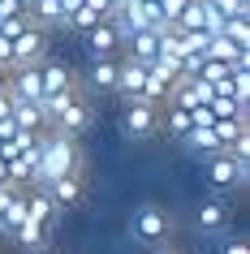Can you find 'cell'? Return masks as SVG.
Here are the masks:
<instances>
[{
  "instance_id": "obj_24",
  "label": "cell",
  "mask_w": 250,
  "mask_h": 254,
  "mask_svg": "<svg viewBox=\"0 0 250 254\" xmlns=\"http://www.w3.org/2000/svg\"><path fill=\"white\" fill-rule=\"evenodd\" d=\"M0 186H9V160L0 155Z\"/></svg>"
},
{
  "instance_id": "obj_1",
  "label": "cell",
  "mask_w": 250,
  "mask_h": 254,
  "mask_svg": "<svg viewBox=\"0 0 250 254\" xmlns=\"http://www.w3.org/2000/svg\"><path fill=\"white\" fill-rule=\"evenodd\" d=\"M56 177H82V147L78 138H65L56 129L39 134V168H35V186H48Z\"/></svg>"
},
{
  "instance_id": "obj_20",
  "label": "cell",
  "mask_w": 250,
  "mask_h": 254,
  "mask_svg": "<svg viewBox=\"0 0 250 254\" xmlns=\"http://www.w3.org/2000/svg\"><path fill=\"white\" fill-rule=\"evenodd\" d=\"M26 13V4L22 0H0V22H9V17H22Z\"/></svg>"
},
{
  "instance_id": "obj_12",
  "label": "cell",
  "mask_w": 250,
  "mask_h": 254,
  "mask_svg": "<svg viewBox=\"0 0 250 254\" xmlns=\"http://www.w3.org/2000/svg\"><path fill=\"white\" fill-rule=\"evenodd\" d=\"M121 56H130V61H138V65H156V56H160V35L156 30H138L130 43H125V52Z\"/></svg>"
},
{
  "instance_id": "obj_4",
  "label": "cell",
  "mask_w": 250,
  "mask_h": 254,
  "mask_svg": "<svg viewBox=\"0 0 250 254\" xmlns=\"http://www.w3.org/2000/svg\"><path fill=\"white\" fill-rule=\"evenodd\" d=\"M130 237L143 241V246H156V241L168 237V215L160 211L156 202H143L138 211L130 215Z\"/></svg>"
},
{
  "instance_id": "obj_13",
  "label": "cell",
  "mask_w": 250,
  "mask_h": 254,
  "mask_svg": "<svg viewBox=\"0 0 250 254\" xmlns=\"http://www.w3.org/2000/svg\"><path fill=\"white\" fill-rule=\"evenodd\" d=\"M181 147L190 151V155H203V160L220 155V142H216V134H211V125H194V129L181 138Z\"/></svg>"
},
{
  "instance_id": "obj_9",
  "label": "cell",
  "mask_w": 250,
  "mask_h": 254,
  "mask_svg": "<svg viewBox=\"0 0 250 254\" xmlns=\"http://www.w3.org/2000/svg\"><path fill=\"white\" fill-rule=\"evenodd\" d=\"M48 198H52L56 211H69V207H78L82 194H86V181L82 177H56V181H48V186H39Z\"/></svg>"
},
{
  "instance_id": "obj_5",
  "label": "cell",
  "mask_w": 250,
  "mask_h": 254,
  "mask_svg": "<svg viewBox=\"0 0 250 254\" xmlns=\"http://www.w3.org/2000/svg\"><path fill=\"white\" fill-rule=\"evenodd\" d=\"M13 43V69H35V65H43L48 61V35H43L39 26H26L17 39H9Z\"/></svg>"
},
{
  "instance_id": "obj_23",
  "label": "cell",
  "mask_w": 250,
  "mask_h": 254,
  "mask_svg": "<svg viewBox=\"0 0 250 254\" xmlns=\"http://www.w3.org/2000/svg\"><path fill=\"white\" fill-rule=\"evenodd\" d=\"M9 112H13V104H9V95H4V91H0V121H4V117H9Z\"/></svg>"
},
{
  "instance_id": "obj_22",
  "label": "cell",
  "mask_w": 250,
  "mask_h": 254,
  "mask_svg": "<svg viewBox=\"0 0 250 254\" xmlns=\"http://www.w3.org/2000/svg\"><path fill=\"white\" fill-rule=\"evenodd\" d=\"M82 4H86L95 17H108V13H112V9H108V0H82Z\"/></svg>"
},
{
  "instance_id": "obj_8",
  "label": "cell",
  "mask_w": 250,
  "mask_h": 254,
  "mask_svg": "<svg viewBox=\"0 0 250 254\" xmlns=\"http://www.w3.org/2000/svg\"><path fill=\"white\" fill-rule=\"evenodd\" d=\"M143 82H147V69L138 61H130V56H117V91L112 95L134 104V99H143Z\"/></svg>"
},
{
  "instance_id": "obj_26",
  "label": "cell",
  "mask_w": 250,
  "mask_h": 254,
  "mask_svg": "<svg viewBox=\"0 0 250 254\" xmlns=\"http://www.w3.org/2000/svg\"><path fill=\"white\" fill-rule=\"evenodd\" d=\"M160 254H181V250H160Z\"/></svg>"
},
{
  "instance_id": "obj_6",
  "label": "cell",
  "mask_w": 250,
  "mask_h": 254,
  "mask_svg": "<svg viewBox=\"0 0 250 254\" xmlns=\"http://www.w3.org/2000/svg\"><path fill=\"white\" fill-rule=\"evenodd\" d=\"M4 95H9V104H39V99H43L39 65H35V69H9V78H4Z\"/></svg>"
},
{
  "instance_id": "obj_19",
  "label": "cell",
  "mask_w": 250,
  "mask_h": 254,
  "mask_svg": "<svg viewBox=\"0 0 250 254\" xmlns=\"http://www.w3.org/2000/svg\"><path fill=\"white\" fill-rule=\"evenodd\" d=\"M185 4H190V0H156V17H160V26H177V17H181Z\"/></svg>"
},
{
  "instance_id": "obj_21",
  "label": "cell",
  "mask_w": 250,
  "mask_h": 254,
  "mask_svg": "<svg viewBox=\"0 0 250 254\" xmlns=\"http://www.w3.org/2000/svg\"><path fill=\"white\" fill-rule=\"evenodd\" d=\"M224 254H250L246 237H229V241H224Z\"/></svg>"
},
{
  "instance_id": "obj_2",
  "label": "cell",
  "mask_w": 250,
  "mask_h": 254,
  "mask_svg": "<svg viewBox=\"0 0 250 254\" xmlns=\"http://www.w3.org/2000/svg\"><path fill=\"white\" fill-rule=\"evenodd\" d=\"M250 181V160H233V155H211L207 160V186L229 194V190H242Z\"/></svg>"
},
{
  "instance_id": "obj_29",
  "label": "cell",
  "mask_w": 250,
  "mask_h": 254,
  "mask_svg": "<svg viewBox=\"0 0 250 254\" xmlns=\"http://www.w3.org/2000/svg\"><path fill=\"white\" fill-rule=\"evenodd\" d=\"M0 254H4V250H0Z\"/></svg>"
},
{
  "instance_id": "obj_25",
  "label": "cell",
  "mask_w": 250,
  "mask_h": 254,
  "mask_svg": "<svg viewBox=\"0 0 250 254\" xmlns=\"http://www.w3.org/2000/svg\"><path fill=\"white\" fill-rule=\"evenodd\" d=\"M121 4H125V0H108V9H121Z\"/></svg>"
},
{
  "instance_id": "obj_3",
  "label": "cell",
  "mask_w": 250,
  "mask_h": 254,
  "mask_svg": "<svg viewBox=\"0 0 250 254\" xmlns=\"http://www.w3.org/2000/svg\"><path fill=\"white\" fill-rule=\"evenodd\" d=\"M121 129H125V138H134V142L156 138V129H160V108L147 104V99L125 104V112H121Z\"/></svg>"
},
{
  "instance_id": "obj_10",
  "label": "cell",
  "mask_w": 250,
  "mask_h": 254,
  "mask_svg": "<svg viewBox=\"0 0 250 254\" xmlns=\"http://www.w3.org/2000/svg\"><path fill=\"white\" fill-rule=\"evenodd\" d=\"M82 48L91 52V61H104V56H121V43H117V35H112V26H108V22H95V26L82 35Z\"/></svg>"
},
{
  "instance_id": "obj_11",
  "label": "cell",
  "mask_w": 250,
  "mask_h": 254,
  "mask_svg": "<svg viewBox=\"0 0 250 254\" xmlns=\"http://www.w3.org/2000/svg\"><path fill=\"white\" fill-rule=\"evenodd\" d=\"M86 86H91L95 95H112V91H117V56L91 61V69H86Z\"/></svg>"
},
{
  "instance_id": "obj_18",
  "label": "cell",
  "mask_w": 250,
  "mask_h": 254,
  "mask_svg": "<svg viewBox=\"0 0 250 254\" xmlns=\"http://www.w3.org/2000/svg\"><path fill=\"white\" fill-rule=\"evenodd\" d=\"M220 39H229L233 48L250 52V17H229V22L220 26Z\"/></svg>"
},
{
  "instance_id": "obj_16",
  "label": "cell",
  "mask_w": 250,
  "mask_h": 254,
  "mask_svg": "<svg viewBox=\"0 0 250 254\" xmlns=\"http://www.w3.org/2000/svg\"><path fill=\"white\" fill-rule=\"evenodd\" d=\"M211 134H216L220 151H229L237 138H246V134H250V121H211Z\"/></svg>"
},
{
  "instance_id": "obj_14",
  "label": "cell",
  "mask_w": 250,
  "mask_h": 254,
  "mask_svg": "<svg viewBox=\"0 0 250 254\" xmlns=\"http://www.w3.org/2000/svg\"><path fill=\"white\" fill-rule=\"evenodd\" d=\"M198 228H203V233H220L224 224H229V207H224L220 198H207L203 202V207H198Z\"/></svg>"
},
{
  "instance_id": "obj_28",
  "label": "cell",
  "mask_w": 250,
  "mask_h": 254,
  "mask_svg": "<svg viewBox=\"0 0 250 254\" xmlns=\"http://www.w3.org/2000/svg\"><path fill=\"white\" fill-rule=\"evenodd\" d=\"M22 4H30V0H22Z\"/></svg>"
},
{
  "instance_id": "obj_7",
  "label": "cell",
  "mask_w": 250,
  "mask_h": 254,
  "mask_svg": "<svg viewBox=\"0 0 250 254\" xmlns=\"http://www.w3.org/2000/svg\"><path fill=\"white\" fill-rule=\"evenodd\" d=\"M39 82H43V99H48V95H65V91H74V86H78L74 69H69L61 56H48V61L39 65Z\"/></svg>"
},
{
  "instance_id": "obj_15",
  "label": "cell",
  "mask_w": 250,
  "mask_h": 254,
  "mask_svg": "<svg viewBox=\"0 0 250 254\" xmlns=\"http://www.w3.org/2000/svg\"><path fill=\"white\" fill-rule=\"evenodd\" d=\"M207 112H211V121H250V108H242L237 99H229V95H211Z\"/></svg>"
},
{
  "instance_id": "obj_17",
  "label": "cell",
  "mask_w": 250,
  "mask_h": 254,
  "mask_svg": "<svg viewBox=\"0 0 250 254\" xmlns=\"http://www.w3.org/2000/svg\"><path fill=\"white\" fill-rule=\"evenodd\" d=\"M13 125L17 129H26V134H43V112H39V104H13Z\"/></svg>"
},
{
  "instance_id": "obj_27",
  "label": "cell",
  "mask_w": 250,
  "mask_h": 254,
  "mask_svg": "<svg viewBox=\"0 0 250 254\" xmlns=\"http://www.w3.org/2000/svg\"><path fill=\"white\" fill-rule=\"evenodd\" d=\"M35 254H56V250H35Z\"/></svg>"
}]
</instances>
